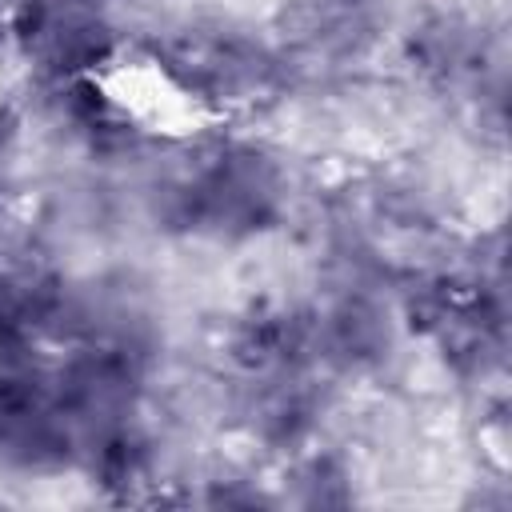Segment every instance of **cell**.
I'll return each mask as SVG.
<instances>
[{"label":"cell","mask_w":512,"mask_h":512,"mask_svg":"<svg viewBox=\"0 0 512 512\" xmlns=\"http://www.w3.org/2000/svg\"><path fill=\"white\" fill-rule=\"evenodd\" d=\"M192 200L212 224H256L272 204V180L256 156H228L196 184Z\"/></svg>","instance_id":"1"}]
</instances>
